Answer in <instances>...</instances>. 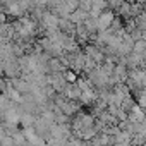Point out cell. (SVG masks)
<instances>
[{"label":"cell","mask_w":146,"mask_h":146,"mask_svg":"<svg viewBox=\"0 0 146 146\" xmlns=\"http://www.w3.org/2000/svg\"><path fill=\"white\" fill-rule=\"evenodd\" d=\"M58 21H60V17L55 12H52V11H45L43 16H41V19H40V23H41V26H43V29L46 33L57 31L58 29Z\"/></svg>","instance_id":"obj_1"},{"label":"cell","mask_w":146,"mask_h":146,"mask_svg":"<svg viewBox=\"0 0 146 146\" xmlns=\"http://www.w3.org/2000/svg\"><path fill=\"white\" fill-rule=\"evenodd\" d=\"M88 17H90V12H86V11H83V9H76L74 12L69 16V21H70L72 24H76V26H81Z\"/></svg>","instance_id":"obj_3"},{"label":"cell","mask_w":146,"mask_h":146,"mask_svg":"<svg viewBox=\"0 0 146 146\" xmlns=\"http://www.w3.org/2000/svg\"><path fill=\"white\" fill-rule=\"evenodd\" d=\"M113 19H115V14H113L112 11H103V12L96 17V28H98V31H107V29L112 26Z\"/></svg>","instance_id":"obj_2"}]
</instances>
